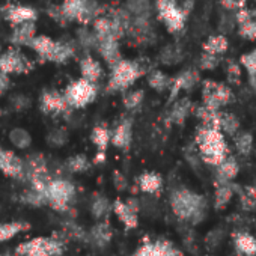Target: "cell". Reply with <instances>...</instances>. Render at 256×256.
<instances>
[{
    "label": "cell",
    "mask_w": 256,
    "mask_h": 256,
    "mask_svg": "<svg viewBox=\"0 0 256 256\" xmlns=\"http://www.w3.org/2000/svg\"><path fill=\"white\" fill-rule=\"evenodd\" d=\"M0 150H2V148H0Z\"/></svg>",
    "instance_id": "7dc6e473"
},
{
    "label": "cell",
    "mask_w": 256,
    "mask_h": 256,
    "mask_svg": "<svg viewBox=\"0 0 256 256\" xmlns=\"http://www.w3.org/2000/svg\"><path fill=\"white\" fill-rule=\"evenodd\" d=\"M218 128L223 134L234 136L240 132V120L234 113L218 112Z\"/></svg>",
    "instance_id": "f546056e"
},
{
    "label": "cell",
    "mask_w": 256,
    "mask_h": 256,
    "mask_svg": "<svg viewBox=\"0 0 256 256\" xmlns=\"http://www.w3.org/2000/svg\"><path fill=\"white\" fill-rule=\"evenodd\" d=\"M142 74H144V70L136 62L120 59L112 66V76L108 80L107 90L110 92L125 90L132 84H134Z\"/></svg>",
    "instance_id": "8992f818"
},
{
    "label": "cell",
    "mask_w": 256,
    "mask_h": 256,
    "mask_svg": "<svg viewBox=\"0 0 256 256\" xmlns=\"http://www.w3.org/2000/svg\"><path fill=\"white\" fill-rule=\"evenodd\" d=\"M10 139H11V142H12L14 146L22 148V150L23 148H28L32 144L30 134L26 130H23V128H16V130H12L10 133Z\"/></svg>",
    "instance_id": "74e56055"
},
{
    "label": "cell",
    "mask_w": 256,
    "mask_h": 256,
    "mask_svg": "<svg viewBox=\"0 0 256 256\" xmlns=\"http://www.w3.org/2000/svg\"><path fill=\"white\" fill-rule=\"evenodd\" d=\"M240 172V164L230 156H228L220 164L216 166V181L214 182H232Z\"/></svg>",
    "instance_id": "7402d4cb"
},
{
    "label": "cell",
    "mask_w": 256,
    "mask_h": 256,
    "mask_svg": "<svg viewBox=\"0 0 256 256\" xmlns=\"http://www.w3.org/2000/svg\"><path fill=\"white\" fill-rule=\"evenodd\" d=\"M30 228L29 223L26 222H5L0 223V242H6L17 236L18 234L28 230Z\"/></svg>",
    "instance_id": "f1b7e54d"
},
{
    "label": "cell",
    "mask_w": 256,
    "mask_h": 256,
    "mask_svg": "<svg viewBox=\"0 0 256 256\" xmlns=\"http://www.w3.org/2000/svg\"><path fill=\"white\" fill-rule=\"evenodd\" d=\"M199 65H200V70L211 71L218 65V56H214V54H210V53H202Z\"/></svg>",
    "instance_id": "7bdbcfd3"
},
{
    "label": "cell",
    "mask_w": 256,
    "mask_h": 256,
    "mask_svg": "<svg viewBox=\"0 0 256 256\" xmlns=\"http://www.w3.org/2000/svg\"><path fill=\"white\" fill-rule=\"evenodd\" d=\"M0 256H2V254H0Z\"/></svg>",
    "instance_id": "bcb514c9"
},
{
    "label": "cell",
    "mask_w": 256,
    "mask_h": 256,
    "mask_svg": "<svg viewBox=\"0 0 256 256\" xmlns=\"http://www.w3.org/2000/svg\"><path fill=\"white\" fill-rule=\"evenodd\" d=\"M0 70L6 74H24L32 70V62L17 48L0 53Z\"/></svg>",
    "instance_id": "7c38bea8"
},
{
    "label": "cell",
    "mask_w": 256,
    "mask_h": 256,
    "mask_svg": "<svg viewBox=\"0 0 256 256\" xmlns=\"http://www.w3.org/2000/svg\"><path fill=\"white\" fill-rule=\"evenodd\" d=\"M112 211L114 212V216L118 217V220L124 224V228L126 230L138 228V224H139V206H138V202H134L133 199H130V200L116 199L112 204Z\"/></svg>",
    "instance_id": "4fadbf2b"
},
{
    "label": "cell",
    "mask_w": 256,
    "mask_h": 256,
    "mask_svg": "<svg viewBox=\"0 0 256 256\" xmlns=\"http://www.w3.org/2000/svg\"><path fill=\"white\" fill-rule=\"evenodd\" d=\"M170 208L180 222L194 226V224H199L205 218L208 204H206L205 196L190 188L181 187L172 192Z\"/></svg>",
    "instance_id": "6da1fadb"
},
{
    "label": "cell",
    "mask_w": 256,
    "mask_h": 256,
    "mask_svg": "<svg viewBox=\"0 0 256 256\" xmlns=\"http://www.w3.org/2000/svg\"><path fill=\"white\" fill-rule=\"evenodd\" d=\"M226 74H228L229 83L236 84V83H240V80H241V66H240L236 62L229 60V62H228V66H226Z\"/></svg>",
    "instance_id": "b9f144b4"
},
{
    "label": "cell",
    "mask_w": 256,
    "mask_h": 256,
    "mask_svg": "<svg viewBox=\"0 0 256 256\" xmlns=\"http://www.w3.org/2000/svg\"><path fill=\"white\" fill-rule=\"evenodd\" d=\"M110 210H112V205L104 196H95V199L92 202V206H90V211H92L95 218L104 217Z\"/></svg>",
    "instance_id": "f35d334b"
},
{
    "label": "cell",
    "mask_w": 256,
    "mask_h": 256,
    "mask_svg": "<svg viewBox=\"0 0 256 256\" xmlns=\"http://www.w3.org/2000/svg\"><path fill=\"white\" fill-rule=\"evenodd\" d=\"M126 11L133 17H150V0H126Z\"/></svg>",
    "instance_id": "e575fe53"
},
{
    "label": "cell",
    "mask_w": 256,
    "mask_h": 256,
    "mask_svg": "<svg viewBox=\"0 0 256 256\" xmlns=\"http://www.w3.org/2000/svg\"><path fill=\"white\" fill-rule=\"evenodd\" d=\"M200 82L199 72L194 70H188L181 72L176 78H172V84H170V100H175V96L181 92V90H188L193 86H196Z\"/></svg>",
    "instance_id": "44dd1931"
},
{
    "label": "cell",
    "mask_w": 256,
    "mask_h": 256,
    "mask_svg": "<svg viewBox=\"0 0 256 256\" xmlns=\"http://www.w3.org/2000/svg\"><path fill=\"white\" fill-rule=\"evenodd\" d=\"M89 240L96 246V247H104L112 241V228L108 226L107 222L96 223L90 232H89Z\"/></svg>",
    "instance_id": "83f0119b"
},
{
    "label": "cell",
    "mask_w": 256,
    "mask_h": 256,
    "mask_svg": "<svg viewBox=\"0 0 256 256\" xmlns=\"http://www.w3.org/2000/svg\"><path fill=\"white\" fill-rule=\"evenodd\" d=\"M232 138H234V144H235L238 154L242 157L250 156V152L253 150V136L250 133H246V132H238Z\"/></svg>",
    "instance_id": "d6a6232c"
},
{
    "label": "cell",
    "mask_w": 256,
    "mask_h": 256,
    "mask_svg": "<svg viewBox=\"0 0 256 256\" xmlns=\"http://www.w3.org/2000/svg\"><path fill=\"white\" fill-rule=\"evenodd\" d=\"M133 140V124L130 119H124L110 136V142L113 146L119 150H128Z\"/></svg>",
    "instance_id": "e0dca14e"
},
{
    "label": "cell",
    "mask_w": 256,
    "mask_h": 256,
    "mask_svg": "<svg viewBox=\"0 0 256 256\" xmlns=\"http://www.w3.org/2000/svg\"><path fill=\"white\" fill-rule=\"evenodd\" d=\"M96 52L102 56V59L113 66L116 62L120 60L119 54V40L116 38H95V46Z\"/></svg>",
    "instance_id": "2e32d148"
},
{
    "label": "cell",
    "mask_w": 256,
    "mask_h": 256,
    "mask_svg": "<svg viewBox=\"0 0 256 256\" xmlns=\"http://www.w3.org/2000/svg\"><path fill=\"white\" fill-rule=\"evenodd\" d=\"M192 110H193L192 101L188 98H181L172 106V108L169 112V116H168V120L172 122V124L181 125V124H184V120L187 119V116L190 114Z\"/></svg>",
    "instance_id": "484cf974"
},
{
    "label": "cell",
    "mask_w": 256,
    "mask_h": 256,
    "mask_svg": "<svg viewBox=\"0 0 256 256\" xmlns=\"http://www.w3.org/2000/svg\"><path fill=\"white\" fill-rule=\"evenodd\" d=\"M148 83L152 89L162 92L164 89H170V84H172V78L168 77L164 72L162 71H152L150 76H148Z\"/></svg>",
    "instance_id": "d590c367"
},
{
    "label": "cell",
    "mask_w": 256,
    "mask_h": 256,
    "mask_svg": "<svg viewBox=\"0 0 256 256\" xmlns=\"http://www.w3.org/2000/svg\"><path fill=\"white\" fill-rule=\"evenodd\" d=\"M133 256H182V252L170 240L156 238L140 244Z\"/></svg>",
    "instance_id": "8fae6325"
},
{
    "label": "cell",
    "mask_w": 256,
    "mask_h": 256,
    "mask_svg": "<svg viewBox=\"0 0 256 256\" xmlns=\"http://www.w3.org/2000/svg\"><path fill=\"white\" fill-rule=\"evenodd\" d=\"M156 8L158 12V18L164 23L166 29L170 34L182 30L187 20V11L182 10L175 0H157Z\"/></svg>",
    "instance_id": "9c48e42d"
},
{
    "label": "cell",
    "mask_w": 256,
    "mask_h": 256,
    "mask_svg": "<svg viewBox=\"0 0 256 256\" xmlns=\"http://www.w3.org/2000/svg\"><path fill=\"white\" fill-rule=\"evenodd\" d=\"M0 170L6 176L16 180H24L26 175L24 162L12 151H5V150H0Z\"/></svg>",
    "instance_id": "5bb4252c"
},
{
    "label": "cell",
    "mask_w": 256,
    "mask_h": 256,
    "mask_svg": "<svg viewBox=\"0 0 256 256\" xmlns=\"http://www.w3.org/2000/svg\"><path fill=\"white\" fill-rule=\"evenodd\" d=\"M12 35H11V41L17 46H28L30 44V41L36 36V28L34 22H28V23H22L17 26H12Z\"/></svg>",
    "instance_id": "cb8c5ba5"
},
{
    "label": "cell",
    "mask_w": 256,
    "mask_h": 256,
    "mask_svg": "<svg viewBox=\"0 0 256 256\" xmlns=\"http://www.w3.org/2000/svg\"><path fill=\"white\" fill-rule=\"evenodd\" d=\"M144 101V90L142 89H138V90H132L128 92L125 96H124V106L125 108L128 110H134L138 108Z\"/></svg>",
    "instance_id": "60d3db41"
},
{
    "label": "cell",
    "mask_w": 256,
    "mask_h": 256,
    "mask_svg": "<svg viewBox=\"0 0 256 256\" xmlns=\"http://www.w3.org/2000/svg\"><path fill=\"white\" fill-rule=\"evenodd\" d=\"M5 18L12 24H22L28 22H35L38 18V14L35 10L29 6H22V5H8L5 8Z\"/></svg>",
    "instance_id": "ffe728a7"
},
{
    "label": "cell",
    "mask_w": 256,
    "mask_h": 256,
    "mask_svg": "<svg viewBox=\"0 0 256 256\" xmlns=\"http://www.w3.org/2000/svg\"><path fill=\"white\" fill-rule=\"evenodd\" d=\"M90 140L92 144L98 148V152H106L108 144H110V132L106 126L98 125L95 126L92 133H90Z\"/></svg>",
    "instance_id": "1f68e13d"
},
{
    "label": "cell",
    "mask_w": 256,
    "mask_h": 256,
    "mask_svg": "<svg viewBox=\"0 0 256 256\" xmlns=\"http://www.w3.org/2000/svg\"><path fill=\"white\" fill-rule=\"evenodd\" d=\"M240 64L248 72V76L252 78H256V50L248 52V53H244L240 58Z\"/></svg>",
    "instance_id": "ab89813d"
},
{
    "label": "cell",
    "mask_w": 256,
    "mask_h": 256,
    "mask_svg": "<svg viewBox=\"0 0 256 256\" xmlns=\"http://www.w3.org/2000/svg\"><path fill=\"white\" fill-rule=\"evenodd\" d=\"M235 192L234 182H214V208L217 211L224 210L230 204Z\"/></svg>",
    "instance_id": "603a6c76"
},
{
    "label": "cell",
    "mask_w": 256,
    "mask_h": 256,
    "mask_svg": "<svg viewBox=\"0 0 256 256\" xmlns=\"http://www.w3.org/2000/svg\"><path fill=\"white\" fill-rule=\"evenodd\" d=\"M8 86H10V77L6 72H4L2 70H0V95H4L6 92Z\"/></svg>",
    "instance_id": "f6af8a7d"
},
{
    "label": "cell",
    "mask_w": 256,
    "mask_h": 256,
    "mask_svg": "<svg viewBox=\"0 0 256 256\" xmlns=\"http://www.w3.org/2000/svg\"><path fill=\"white\" fill-rule=\"evenodd\" d=\"M65 22H78L88 24L98 17L100 8L95 0H64L60 6Z\"/></svg>",
    "instance_id": "52a82bcc"
},
{
    "label": "cell",
    "mask_w": 256,
    "mask_h": 256,
    "mask_svg": "<svg viewBox=\"0 0 256 256\" xmlns=\"http://www.w3.org/2000/svg\"><path fill=\"white\" fill-rule=\"evenodd\" d=\"M66 168H68V170H70V172H72V174H82V172L89 170V168H90V162L88 160V157H86V156L78 154V156H74V157L68 158V162H66Z\"/></svg>",
    "instance_id": "8d00e7d4"
},
{
    "label": "cell",
    "mask_w": 256,
    "mask_h": 256,
    "mask_svg": "<svg viewBox=\"0 0 256 256\" xmlns=\"http://www.w3.org/2000/svg\"><path fill=\"white\" fill-rule=\"evenodd\" d=\"M29 47L35 50L42 60H48L54 64H64L74 56V48L70 44L62 41H54L46 35L35 36L30 41Z\"/></svg>",
    "instance_id": "277c9868"
},
{
    "label": "cell",
    "mask_w": 256,
    "mask_h": 256,
    "mask_svg": "<svg viewBox=\"0 0 256 256\" xmlns=\"http://www.w3.org/2000/svg\"><path fill=\"white\" fill-rule=\"evenodd\" d=\"M40 106H41V110L47 114H62V113H66L70 108L65 96L59 94L58 90H46L41 95Z\"/></svg>",
    "instance_id": "9a60e30c"
},
{
    "label": "cell",
    "mask_w": 256,
    "mask_h": 256,
    "mask_svg": "<svg viewBox=\"0 0 256 256\" xmlns=\"http://www.w3.org/2000/svg\"><path fill=\"white\" fill-rule=\"evenodd\" d=\"M222 5L229 11H238L246 6L244 0H222Z\"/></svg>",
    "instance_id": "ee69618b"
},
{
    "label": "cell",
    "mask_w": 256,
    "mask_h": 256,
    "mask_svg": "<svg viewBox=\"0 0 256 256\" xmlns=\"http://www.w3.org/2000/svg\"><path fill=\"white\" fill-rule=\"evenodd\" d=\"M240 196V205L246 212H250L256 208V187L247 186L238 190Z\"/></svg>",
    "instance_id": "836d02e7"
},
{
    "label": "cell",
    "mask_w": 256,
    "mask_h": 256,
    "mask_svg": "<svg viewBox=\"0 0 256 256\" xmlns=\"http://www.w3.org/2000/svg\"><path fill=\"white\" fill-rule=\"evenodd\" d=\"M228 47H229L228 38L223 36V35H212L202 46L204 53H210V54H214V56L223 54L228 50Z\"/></svg>",
    "instance_id": "4dcf8cb0"
},
{
    "label": "cell",
    "mask_w": 256,
    "mask_h": 256,
    "mask_svg": "<svg viewBox=\"0 0 256 256\" xmlns=\"http://www.w3.org/2000/svg\"><path fill=\"white\" fill-rule=\"evenodd\" d=\"M194 142L202 162L210 166L216 168L229 156V148L224 140V134L218 128L200 125L196 132Z\"/></svg>",
    "instance_id": "7a4b0ae2"
},
{
    "label": "cell",
    "mask_w": 256,
    "mask_h": 256,
    "mask_svg": "<svg viewBox=\"0 0 256 256\" xmlns=\"http://www.w3.org/2000/svg\"><path fill=\"white\" fill-rule=\"evenodd\" d=\"M234 95L229 86L214 80H205L202 83V104L210 108L220 110L232 101Z\"/></svg>",
    "instance_id": "30bf717a"
},
{
    "label": "cell",
    "mask_w": 256,
    "mask_h": 256,
    "mask_svg": "<svg viewBox=\"0 0 256 256\" xmlns=\"http://www.w3.org/2000/svg\"><path fill=\"white\" fill-rule=\"evenodd\" d=\"M80 72H82V77L92 82V83H96L101 77H102V68H101V64L94 59L92 56H86L82 62H80Z\"/></svg>",
    "instance_id": "4316f807"
},
{
    "label": "cell",
    "mask_w": 256,
    "mask_h": 256,
    "mask_svg": "<svg viewBox=\"0 0 256 256\" xmlns=\"http://www.w3.org/2000/svg\"><path fill=\"white\" fill-rule=\"evenodd\" d=\"M236 23H238V34L244 40L254 41L256 40V17L247 11L246 8H241L236 11Z\"/></svg>",
    "instance_id": "ac0fdd59"
},
{
    "label": "cell",
    "mask_w": 256,
    "mask_h": 256,
    "mask_svg": "<svg viewBox=\"0 0 256 256\" xmlns=\"http://www.w3.org/2000/svg\"><path fill=\"white\" fill-rule=\"evenodd\" d=\"M76 199V187L71 181L52 178L46 190V205L58 212H66Z\"/></svg>",
    "instance_id": "5b68a950"
},
{
    "label": "cell",
    "mask_w": 256,
    "mask_h": 256,
    "mask_svg": "<svg viewBox=\"0 0 256 256\" xmlns=\"http://www.w3.org/2000/svg\"><path fill=\"white\" fill-rule=\"evenodd\" d=\"M65 241L60 236H35L16 247L17 256H62Z\"/></svg>",
    "instance_id": "3957f363"
},
{
    "label": "cell",
    "mask_w": 256,
    "mask_h": 256,
    "mask_svg": "<svg viewBox=\"0 0 256 256\" xmlns=\"http://www.w3.org/2000/svg\"><path fill=\"white\" fill-rule=\"evenodd\" d=\"M234 248L241 256H256V238L247 230H236L232 234Z\"/></svg>",
    "instance_id": "d6986e66"
},
{
    "label": "cell",
    "mask_w": 256,
    "mask_h": 256,
    "mask_svg": "<svg viewBox=\"0 0 256 256\" xmlns=\"http://www.w3.org/2000/svg\"><path fill=\"white\" fill-rule=\"evenodd\" d=\"M96 94H98L96 84L82 77L76 82H71L66 86L64 96L70 107L82 108L90 104L96 98Z\"/></svg>",
    "instance_id": "ba28073f"
},
{
    "label": "cell",
    "mask_w": 256,
    "mask_h": 256,
    "mask_svg": "<svg viewBox=\"0 0 256 256\" xmlns=\"http://www.w3.org/2000/svg\"><path fill=\"white\" fill-rule=\"evenodd\" d=\"M139 188L148 194H158L163 190V178L157 172H145L139 176Z\"/></svg>",
    "instance_id": "d4e9b609"
}]
</instances>
